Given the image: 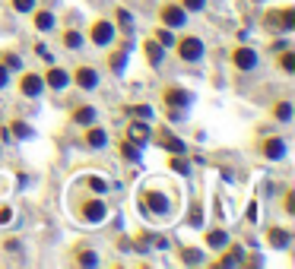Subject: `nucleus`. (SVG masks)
Segmentation results:
<instances>
[{"label":"nucleus","mask_w":295,"mask_h":269,"mask_svg":"<svg viewBox=\"0 0 295 269\" xmlns=\"http://www.w3.org/2000/svg\"><path fill=\"white\" fill-rule=\"evenodd\" d=\"M168 168H172L175 174H191V165H187L184 155H168Z\"/></svg>","instance_id":"2f4dec72"},{"label":"nucleus","mask_w":295,"mask_h":269,"mask_svg":"<svg viewBox=\"0 0 295 269\" xmlns=\"http://www.w3.org/2000/svg\"><path fill=\"white\" fill-rule=\"evenodd\" d=\"M276 54H279V70L295 73V51H292V48H282V51H276Z\"/></svg>","instance_id":"7c9ffc66"},{"label":"nucleus","mask_w":295,"mask_h":269,"mask_svg":"<svg viewBox=\"0 0 295 269\" xmlns=\"http://www.w3.org/2000/svg\"><path fill=\"white\" fill-rule=\"evenodd\" d=\"M41 79H45V89H51V92L70 89V73L57 64H48V73H41Z\"/></svg>","instance_id":"9b49d317"},{"label":"nucleus","mask_w":295,"mask_h":269,"mask_svg":"<svg viewBox=\"0 0 295 269\" xmlns=\"http://www.w3.org/2000/svg\"><path fill=\"white\" fill-rule=\"evenodd\" d=\"M117 152H121V158H124V162H131V165H140V162H143V146L131 143V139H121Z\"/></svg>","instance_id":"412c9836"},{"label":"nucleus","mask_w":295,"mask_h":269,"mask_svg":"<svg viewBox=\"0 0 295 269\" xmlns=\"http://www.w3.org/2000/svg\"><path fill=\"white\" fill-rule=\"evenodd\" d=\"M178 4H181V7L187 10V13H203L209 0H178Z\"/></svg>","instance_id":"e433bc0d"},{"label":"nucleus","mask_w":295,"mask_h":269,"mask_svg":"<svg viewBox=\"0 0 295 269\" xmlns=\"http://www.w3.org/2000/svg\"><path fill=\"white\" fill-rule=\"evenodd\" d=\"M175 54H178L184 64H200L206 57V41L200 38V35H181V38L175 41Z\"/></svg>","instance_id":"f257e3e1"},{"label":"nucleus","mask_w":295,"mask_h":269,"mask_svg":"<svg viewBox=\"0 0 295 269\" xmlns=\"http://www.w3.org/2000/svg\"><path fill=\"white\" fill-rule=\"evenodd\" d=\"M162 101H165V108H181V111H187L197 98H194V92L187 89V86H175L172 83V86L162 89Z\"/></svg>","instance_id":"423d86ee"},{"label":"nucleus","mask_w":295,"mask_h":269,"mask_svg":"<svg viewBox=\"0 0 295 269\" xmlns=\"http://www.w3.org/2000/svg\"><path fill=\"white\" fill-rule=\"evenodd\" d=\"M79 219L86 222V225H99V222L108 219V203L102 200V196H89V200H82L79 203Z\"/></svg>","instance_id":"39448f33"},{"label":"nucleus","mask_w":295,"mask_h":269,"mask_svg":"<svg viewBox=\"0 0 295 269\" xmlns=\"http://www.w3.org/2000/svg\"><path fill=\"white\" fill-rule=\"evenodd\" d=\"M200 222H203V209L194 203V206H191V225H200Z\"/></svg>","instance_id":"ea45409f"},{"label":"nucleus","mask_w":295,"mask_h":269,"mask_svg":"<svg viewBox=\"0 0 295 269\" xmlns=\"http://www.w3.org/2000/svg\"><path fill=\"white\" fill-rule=\"evenodd\" d=\"M86 187H89V190L92 193H108V181H105V178H99V174H92V178H86Z\"/></svg>","instance_id":"473e14b6"},{"label":"nucleus","mask_w":295,"mask_h":269,"mask_svg":"<svg viewBox=\"0 0 295 269\" xmlns=\"http://www.w3.org/2000/svg\"><path fill=\"white\" fill-rule=\"evenodd\" d=\"M73 263L76 266H99V253L92 247H76L73 250Z\"/></svg>","instance_id":"a878e982"},{"label":"nucleus","mask_w":295,"mask_h":269,"mask_svg":"<svg viewBox=\"0 0 295 269\" xmlns=\"http://www.w3.org/2000/svg\"><path fill=\"white\" fill-rule=\"evenodd\" d=\"M178 260L184 266H200V263H203V250H200V247H184Z\"/></svg>","instance_id":"c756f323"},{"label":"nucleus","mask_w":295,"mask_h":269,"mask_svg":"<svg viewBox=\"0 0 295 269\" xmlns=\"http://www.w3.org/2000/svg\"><path fill=\"white\" fill-rule=\"evenodd\" d=\"M10 219H13V209H10V206H4V209H0V225H7Z\"/></svg>","instance_id":"79ce46f5"},{"label":"nucleus","mask_w":295,"mask_h":269,"mask_svg":"<svg viewBox=\"0 0 295 269\" xmlns=\"http://www.w3.org/2000/svg\"><path fill=\"white\" fill-rule=\"evenodd\" d=\"M127 139H131V143H137V146H146L149 139H152V127H149V121L134 118L131 124H127Z\"/></svg>","instance_id":"4468645a"},{"label":"nucleus","mask_w":295,"mask_h":269,"mask_svg":"<svg viewBox=\"0 0 295 269\" xmlns=\"http://www.w3.org/2000/svg\"><path fill=\"white\" fill-rule=\"evenodd\" d=\"M70 121H73L76 127L96 124V121H99V111L92 108V104H76V108H73V114H70Z\"/></svg>","instance_id":"aec40b11"},{"label":"nucleus","mask_w":295,"mask_h":269,"mask_svg":"<svg viewBox=\"0 0 295 269\" xmlns=\"http://www.w3.org/2000/svg\"><path fill=\"white\" fill-rule=\"evenodd\" d=\"M10 7H13V13H32L38 0H10Z\"/></svg>","instance_id":"c9c22d12"},{"label":"nucleus","mask_w":295,"mask_h":269,"mask_svg":"<svg viewBox=\"0 0 295 269\" xmlns=\"http://www.w3.org/2000/svg\"><path fill=\"white\" fill-rule=\"evenodd\" d=\"M35 54H38V57H41V61H45V64H54V57H51V51H48V48H45V44H41V41H38V44H35Z\"/></svg>","instance_id":"58836bf2"},{"label":"nucleus","mask_w":295,"mask_h":269,"mask_svg":"<svg viewBox=\"0 0 295 269\" xmlns=\"http://www.w3.org/2000/svg\"><path fill=\"white\" fill-rule=\"evenodd\" d=\"M140 209H143V212H149V216H156V219H165V216L172 212V200H168L162 190L149 187V190L140 193Z\"/></svg>","instance_id":"f03ea898"},{"label":"nucleus","mask_w":295,"mask_h":269,"mask_svg":"<svg viewBox=\"0 0 295 269\" xmlns=\"http://www.w3.org/2000/svg\"><path fill=\"white\" fill-rule=\"evenodd\" d=\"M222 256H216V266H244L247 263V250L241 247V244H226V247L219 250Z\"/></svg>","instance_id":"ddd939ff"},{"label":"nucleus","mask_w":295,"mask_h":269,"mask_svg":"<svg viewBox=\"0 0 295 269\" xmlns=\"http://www.w3.org/2000/svg\"><path fill=\"white\" fill-rule=\"evenodd\" d=\"M229 241H232V238H229L226 228H209V231H206V247H209V250H222Z\"/></svg>","instance_id":"b1692460"},{"label":"nucleus","mask_w":295,"mask_h":269,"mask_svg":"<svg viewBox=\"0 0 295 269\" xmlns=\"http://www.w3.org/2000/svg\"><path fill=\"white\" fill-rule=\"evenodd\" d=\"M187 10L178 4V0H165V4L159 7V22L162 26H168V29H184L187 26Z\"/></svg>","instance_id":"20e7f679"},{"label":"nucleus","mask_w":295,"mask_h":269,"mask_svg":"<svg viewBox=\"0 0 295 269\" xmlns=\"http://www.w3.org/2000/svg\"><path fill=\"white\" fill-rule=\"evenodd\" d=\"M257 64H261V54H257L251 44L232 48V67L238 70V73H251V70H257Z\"/></svg>","instance_id":"1a4fd4ad"},{"label":"nucleus","mask_w":295,"mask_h":269,"mask_svg":"<svg viewBox=\"0 0 295 269\" xmlns=\"http://www.w3.org/2000/svg\"><path fill=\"white\" fill-rule=\"evenodd\" d=\"M152 38H156L165 51H168V48H175V41H178V38H175V29H168V26H159L156 32H152Z\"/></svg>","instance_id":"bb28decb"},{"label":"nucleus","mask_w":295,"mask_h":269,"mask_svg":"<svg viewBox=\"0 0 295 269\" xmlns=\"http://www.w3.org/2000/svg\"><path fill=\"white\" fill-rule=\"evenodd\" d=\"M286 152H289V143L282 136H267L261 143V155L267 162H282V158H286Z\"/></svg>","instance_id":"f8f14e48"},{"label":"nucleus","mask_w":295,"mask_h":269,"mask_svg":"<svg viewBox=\"0 0 295 269\" xmlns=\"http://www.w3.org/2000/svg\"><path fill=\"white\" fill-rule=\"evenodd\" d=\"M165 54H168V51H165L156 38H146V41H143V57H146L149 67H162V64H165Z\"/></svg>","instance_id":"6ab92c4d"},{"label":"nucleus","mask_w":295,"mask_h":269,"mask_svg":"<svg viewBox=\"0 0 295 269\" xmlns=\"http://www.w3.org/2000/svg\"><path fill=\"white\" fill-rule=\"evenodd\" d=\"M273 121H279V124H292V118H295V111H292V101L289 98H279L276 104H273Z\"/></svg>","instance_id":"5701e85b"},{"label":"nucleus","mask_w":295,"mask_h":269,"mask_svg":"<svg viewBox=\"0 0 295 269\" xmlns=\"http://www.w3.org/2000/svg\"><path fill=\"white\" fill-rule=\"evenodd\" d=\"M156 143H159L165 152H168V155H187V143H184V139H178L175 133H168V130L159 133V136H156Z\"/></svg>","instance_id":"a211bd4d"},{"label":"nucleus","mask_w":295,"mask_h":269,"mask_svg":"<svg viewBox=\"0 0 295 269\" xmlns=\"http://www.w3.org/2000/svg\"><path fill=\"white\" fill-rule=\"evenodd\" d=\"M0 61H4V67L10 70V73H13V70H22V57H19L16 51H4V57H0Z\"/></svg>","instance_id":"72a5a7b5"},{"label":"nucleus","mask_w":295,"mask_h":269,"mask_svg":"<svg viewBox=\"0 0 295 269\" xmlns=\"http://www.w3.org/2000/svg\"><path fill=\"white\" fill-rule=\"evenodd\" d=\"M7 127H10V133H13V139H32L35 136L32 124H26V121H13V124H7Z\"/></svg>","instance_id":"c85d7f7f"},{"label":"nucleus","mask_w":295,"mask_h":269,"mask_svg":"<svg viewBox=\"0 0 295 269\" xmlns=\"http://www.w3.org/2000/svg\"><path fill=\"white\" fill-rule=\"evenodd\" d=\"M282 209H286V216H295V190H286V196H282Z\"/></svg>","instance_id":"4c0bfd02"},{"label":"nucleus","mask_w":295,"mask_h":269,"mask_svg":"<svg viewBox=\"0 0 295 269\" xmlns=\"http://www.w3.org/2000/svg\"><path fill=\"white\" fill-rule=\"evenodd\" d=\"M267 29H282V32H292L295 29V7H282V10H273L267 13Z\"/></svg>","instance_id":"9d476101"},{"label":"nucleus","mask_w":295,"mask_h":269,"mask_svg":"<svg viewBox=\"0 0 295 269\" xmlns=\"http://www.w3.org/2000/svg\"><path fill=\"white\" fill-rule=\"evenodd\" d=\"M82 143H86L89 149H105L108 146V130L99 124H86L82 127Z\"/></svg>","instance_id":"2eb2a0df"},{"label":"nucleus","mask_w":295,"mask_h":269,"mask_svg":"<svg viewBox=\"0 0 295 269\" xmlns=\"http://www.w3.org/2000/svg\"><path fill=\"white\" fill-rule=\"evenodd\" d=\"M267 244L273 250H289V244H292V231L289 228H282V225H270L267 228Z\"/></svg>","instance_id":"dca6fc26"},{"label":"nucleus","mask_w":295,"mask_h":269,"mask_svg":"<svg viewBox=\"0 0 295 269\" xmlns=\"http://www.w3.org/2000/svg\"><path fill=\"white\" fill-rule=\"evenodd\" d=\"M114 38H117V29H114L111 19H96L86 32V41H92L96 48H111Z\"/></svg>","instance_id":"7ed1b4c3"},{"label":"nucleus","mask_w":295,"mask_h":269,"mask_svg":"<svg viewBox=\"0 0 295 269\" xmlns=\"http://www.w3.org/2000/svg\"><path fill=\"white\" fill-rule=\"evenodd\" d=\"M108 67H111V73H124V67H127V48H117L108 54Z\"/></svg>","instance_id":"cd10ccee"},{"label":"nucleus","mask_w":295,"mask_h":269,"mask_svg":"<svg viewBox=\"0 0 295 269\" xmlns=\"http://www.w3.org/2000/svg\"><path fill=\"white\" fill-rule=\"evenodd\" d=\"M127 114H131V118L152 121V108H149V104H131V108H127Z\"/></svg>","instance_id":"f704fd0d"},{"label":"nucleus","mask_w":295,"mask_h":269,"mask_svg":"<svg viewBox=\"0 0 295 269\" xmlns=\"http://www.w3.org/2000/svg\"><path fill=\"white\" fill-rule=\"evenodd\" d=\"M102 83V76H99V70L96 67H89V64H79L73 73H70V86H76L82 92H96Z\"/></svg>","instance_id":"6e6552de"},{"label":"nucleus","mask_w":295,"mask_h":269,"mask_svg":"<svg viewBox=\"0 0 295 269\" xmlns=\"http://www.w3.org/2000/svg\"><path fill=\"white\" fill-rule=\"evenodd\" d=\"M32 26L38 29L41 35H45V32H54V26H57V16L51 13L48 7H41V10L35 7V10H32Z\"/></svg>","instance_id":"f3484780"},{"label":"nucleus","mask_w":295,"mask_h":269,"mask_svg":"<svg viewBox=\"0 0 295 269\" xmlns=\"http://www.w3.org/2000/svg\"><path fill=\"white\" fill-rule=\"evenodd\" d=\"M61 44H64L67 51H79L82 44H86V35H82L79 29H64L61 32Z\"/></svg>","instance_id":"4be33fe9"},{"label":"nucleus","mask_w":295,"mask_h":269,"mask_svg":"<svg viewBox=\"0 0 295 269\" xmlns=\"http://www.w3.org/2000/svg\"><path fill=\"white\" fill-rule=\"evenodd\" d=\"M16 89H19L22 98H41L45 95V79L35 70H22L19 79H16Z\"/></svg>","instance_id":"0eeeda50"},{"label":"nucleus","mask_w":295,"mask_h":269,"mask_svg":"<svg viewBox=\"0 0 295 269\" xmlns=\"http://www.w3.org/2000/svg\"><path fill=\"white\" fill-rule=\"evenodd\" d=\"M247 219H251V222H257V203H251V206H247Z\"/></svg>","instance_id":"37998d69"},{"label":"nucleus","mask_w":295,"mask_h":269,"mask_svg":"<svg viewBox=\"0 0 295 269\" xmlns=\"http://www.w3.org/2000/svg\"><path fill=\"white\" fill-rule=\"evenodd\" d=\"M10 86V70L4 67V61H0V89H7Z\"/></svg>","instance_id":"a19ab883"},{"label":"nucleus","mask_w":295,"mask_h":269,"mask_svg":"<svg viewBox=\"0 0 295 269\" xmlns=\"http://www.w3.org/2000/svg\"><path fill=\"white\" fill-rule=\"evenodd\" d=\"M114 29H121V32H134V13L131 10H124V7H117L114 10Z\"/></svg>","instance_id":"393cba45"}]
</instances>
